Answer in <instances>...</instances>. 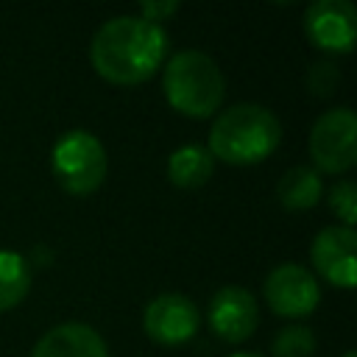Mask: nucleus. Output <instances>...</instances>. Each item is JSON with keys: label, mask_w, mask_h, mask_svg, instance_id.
Returning <instances> with one entry per match:
<instances>
[{"label": "nucleus", "mask_w": 357, "mask_h": 357, "mask_svg": "<svg viewBox=\"0 0 357 357\" xmlns=\"http://www.w3.org/2000/svg\"><path fill=\"white\" fill-rule=\"evenodd\" d=\"M162 89L176 112L204 120L220 109L226 78L212 56L201 50H178L162 73Z\"/></svg>", "instance_id": "obj_3"}, {"label": "nucleus", "mask_w": 357, "mask_h": 357, "mask_svg": "<svg viewBox=\"0 0 357 357\" xmlns=\"http://www.w3.org/2000/svg\"><path fill=\"white\" fill-rule=\"evenodd\" d=\"M307 39L326 53H351L357 39V8L349 0H315L304 11Z\"/></svg>", "instance_id": "obj_7"}, {"label": "nucleus", "mask_w": 357, "mask_h": 357, "mask_svg": "<svg viewBox=\"0 0 357 357\" xmlns=\"http://www.w3.org/2000/svg\"><path fill=\"white\" fill-rule=\"evenodd\" d=\"M50 170L59 187L67 190L70 195H89L106 178L109 170L106 148L95 134L84 128L64 131L50 151Z\"/></svg>", "instance_id": "obj_4"}, {"label": "nucleus", "mask_w": 357, "mask_h": 357, "mask_svg": "<svg viewBox=\"0 0 357 357\" xmlns=\"http://www.w3.org/2000/svg\"><path fill=\"white\" fill-rule=\"evenodd\" d=\"M340 357H357V351H354V349H346V351H343Z\"/></svg>", "instance_id": "obj_20"}, {"label": "nucleus", "mask_w": 357, "mask_h": 357, "mask_svg": "<svg viewBox=\"0 0 357 357\" xmlns=\"http://www.w3.org/2000/svg\"><path fill=\"white\" fill-rule=\"evenodd\" d=\"M282 142V123L262 103H234L223 109L212 128L206 151L226 165H257Z\"/></svg>", "instance_id": "obj_2"}, {"label": "nucleus", "mask_w": 357, "mask_h": 357, "mask_svg": "<svg viewBox=\"0 0 357 357\" xmlns=\"http://www.w3.org/2000/svg\"><path fill=\"white\" fill-rule=\"evenodd\" d=\"M167 33L137 14H120L106 20L89 45L95 73L117 86H134L148 81L165 61Z\"/></svg>", "instance_id": "obj_1"}, {"label": "nucleus", "mask_w": 357, "mask_h": 357, "mask_svg": "<svg viewBox=\"0 0 357 357\" xmlns=\"http://www.w3.org/2000/svg\"><path fill=\"white\" fill-rule=\"evenodd\" d=\"M354 248H357V234L349 226H326L315 234L312 245H310V259L315 265V271L335 287H354L357 282V259H354Z\"/></svg>", "instance_id": "obj_10"}, {"label": "nucleus", "mask_w": 357, "mask_h": 357, "mask_svg": "<svg viewBox=\"0 0 357 357\" xmlns=\"http://www.w3.org/2000/svg\"><path fill=\"white\" fill-rule=\"evenodd\" d=\"M31 290V265L17 251H0V312L14 310Z\"/></svg>", "instance_id": "obj_14"}, {"label": "nucleus", "mask_w": 357, "mask_h": 357, "mask_svg": "<svg viewBox=\"0 0 357 357\" xmlns=\"http://www.w3.org/2000/svg\"><path fill=\"white\" fill-rule=\"evenodd\" d=\"M31 357H109V349L98 329L70 321L47 329L31 349Z\"/></svg>", "instance_id": "obj_11"}, {"label": "nucleus", "mask_w": 357, "mask_h": 357, "mask_svg": "<svg viewBox=\"0 0 357 357\" xmlns=\"http://www.w3.org/2000/svg\"><path fill=\"white\" fill-rule=\"evenodd\" d=\"M215 173V159L206 151V145L198 142H187L181 148H176L167 159V178L173 187L181 190H195L204 187Z\"/></svg>", "instance_id": "obj_12"}, {"label": "nucleus", "mask_w": 357, "mask_h": 357, "mask_svg": "<svg viewBox=\"0 0 357 357\" xmlns=\"http://www.w3.org/2000/svg\"><path fill=\"white\" fill-rule=\"evenodd\" d=\"M231 357H262V354H257V351H237V354H231Z\"/></svg>", "instance_id": "obj_19"}, {"label": "nucleus", "mask_w": 357, "mask_h": 357, "mask_svg": "<svg viewBox=\"0 0 357 357\" xmlns=\"http://www.w3.org/2000/svg\"><path fill=\"white\" fill-rule=\"evenodd\" d=\"M307 81H310V92H315V95H329V92L337 86L340 75H337V70H335L329 61H318V64L310 67Z\"/></svg>", "instance_id": "obj_17"}, {"label": "nucleus", "mask_w": 357, "mask_h": 357, "mask_svg": "<svg viewBox=\"0 0 357 357\" xmlns=\"http://www.w3.org/2000/svg\"><path fill=\"white\" fill-rule=\"evenodd\" d=\"M201 324L198 307L181 293H162L148 301L142 312L145 335L162 346H181L195 337Z\"/></svg>", "instance_id": "obj_8"}, {"label": "nucleus", "mask_w": 357, "mask_h": 357, "mask_svg": "<svg viewBox=\"0 0 357 357\" xmlns=\"http://www.w3.org/2000/svg\"><path fill=\"white\" fill-rule=\"evenodd\" d=\"M315 332L301 324H290L276 332L271 351L273 357H312L315 354Z\"/></svg>", "instance_id": "obj_15"}, {"label": "nucleus", "mask_w": 357, "mask_h": 357, "mask_svg": "<svg viewBox=\"0 0 357 357\" xmlns=\"http://www.w3.org/2000/svg\"><path fill=\"white\" fill-rule=\"evenodd\" d=\"M178 11V3H142L139 6V11H137V17H142V20H148V22H153V25H159V22H165L167 17H173Z\"/></svg>", "instance_id": "obj_18"}, {"label": "nucleus", "mask_w": 357, "mask_h": 357, "mask_svg": "<svg viewBox=\"0 0 357 357\" xmlns=\"http://www.w3.org/2000/svg\"><path fill=\"white\" fill-rule=\"evenodd\" d=\"M262 293H265L268 307L282 318H304L321 301V287H318L315 273L298 262L276 265L265 276Z\"/></svg>", "instance_id": "obj_6"}, {"label": "nucleus", "mask_w": 357, "mask_h": 357, "mask_svg": "<svg viewBox=\"0 0 357 357\" xmlns=\"http://www.w3.org/2000/svg\"><path fill=\"white\" fill-rule=\"evenodd\" d=\"M321 192H324L321 173L307 165H296V167L284 170V176L276 184V198L287 212L312 209L321 201Z\"/></svg>", "instance_id": "obj_13"}, {"label": "nucleus", "mask_w": 357, "mask_h": 357, "mask_svg": "<svg viewBox=\"0 0 357 357\" xmlns=\"http://www.w3.org/2000/svg\"><path fill=\"white\" fill-rule=\"evenodd\" d=\"M329 209L343 220V226H354L357 220V187L354 181L343 178L329 190Z\"/></svg>", "instance_id": "obj_16"}, {"label": "nucleus", "mask_w": 357, "mask_h": 357, "mask_svg": "<svg viewBox=\"0 0 357 357\" xmlns=\"http://www.w3.org/2000/svg\"><path fill=\"white\" fill-rule=\"evenodd\" d=\"M206 321H209V329L220 340L243 343L254 335V329L259 324L257 298L240 284H223L209 301Z\"/></svg>", "instance_id": "obj_9"}, {"label": "nucleus", "mask_w": 357, "mask_h": 357, "mask_svg": "<svg viewBox=\"0 0 357 357\" xmlns=\"http://www.w3.org/2000/svg\"><path fill=\"white\" fill-rule=\"evenodd\" d=\"M310 156L324 173H346L357 162V114L349 106H335L324 112L307 139Z\"/></svg>", "instance_id": "obj_5"}]
</instances>
